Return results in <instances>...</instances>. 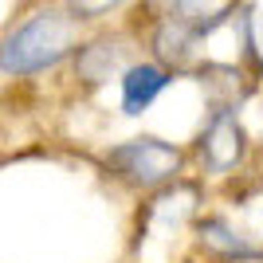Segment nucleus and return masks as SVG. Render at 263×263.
<instances>
[{
	"label": "nucleus",
	"instance_id": "nucleus-1",
	"mask_svg": "<svg viewBox=\"0 0 263 263\" xmlns=\"http://www.w3.org/2000/svg\"><path fill=\"white\" fill-rule=\"evenodd\" d=\"M71 44V24L59 12H40L35 20H28L20 32H12L4 40V71L8 75H28L40 67L55 63Z\"/></svg>",
	"mask_w": 263,
	"mask_h": 263
},
{
	"label": "nucleus",
	"instance_id": "nucleus-2",
	"mask_svg": "<svg viewBox=\"0 0 263 263\" xmlns=\"http://www.w3.org/2000/svg\"><path fill=\"white\" fill-rule=\"evenodd\" d=\"M106 161L134 185H161V181H169L177 173L181 154L161 138H134V142L114 145L106 154Z\"/></svg>",
	"mask_w": 263,
	"mask_h": 263
},
{
	"label": "nucleus",
	"instance_id": "nucleus-3",
	"mask_svg": "<svg viewBox=\"0 0 263 263\" xmlns=\"http://www.w3.org/2000/svg\"><path fill=\"white\" fill-rule=\"evenodd\" d=\"M243 157V130L232 110H216L200 134V161L209 173H228Z\"/></svg>",
	"mask_w": 263,
	"mask_h": 263
},
{
	"label": "nucleus",
	"instance_id": "nucleus-4",
	"mask_svg": "<svg viewBox=\"0 0 263 263\" xmlns=\"http://www.w3.org/2000/svg\"><path fill=\"white\" fill-rule=\"evenodd\" d=\"M169 87V75L154 63H138L122 75V110L126 114H142L149 102Z\"/></svg>",
	"mask_w": 263,
	"mask_h": 263
},
{
	"label": "nucleus",
	"instance_id": "nucleus-5",
	"mask_svg": "<svg viewBox=\"0 0 263 263\" xmlns=\"http://www.w3.org/2000/svg\"><path fill=\"white\" fill-rule=\"evenodd\" d=\"M200 240L216 248V252H228V255H255V248L243 240L240 232H232L224 220H200Z\"/></svg>",
	"mask_w": 263,
	"mask_h": 263
},
{
	"label": "nucleus",
	"instance_id": "nucleus-6",
	"mask_svg": "<svg viewBox=\"0 0 263 263\" xmlns=\"http://www.w3.org/2000/svg\"><path fill=\"white\" fill-rule=\"evenodd\" d=\"M110 4H118V0H75V8H79V12H87V16H95V12L110 8Z\"/></svg>",
	"mask_w": 263,
	"mask_h": 263
}]
</instances>
